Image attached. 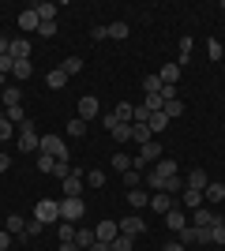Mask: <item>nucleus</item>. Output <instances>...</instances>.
<instances>
[{"label": "nucleus", "mask_w": 225, "mask_h": 251, "mask_svg": "<svg viewBox=\"0 0 225 251\" xmlns=\"http://www.w3.org/2000/svg\"><path fill=\"white\" fill-rule=\"evenodd\" d=\"M38 147H42V135H38L34 120H23L19 124V150L23 154H38Z\"/></svg>", "instance_id": "nucleus-1"}, {"label": "nucleus", "mask_w": 225, "mask_h": 251, "mask_svg": "<svg viewBox=\"0 0 225 251\" xmlns=\"http://www.w3.org/2000/svg\"><path fill=\"white\" fill-rule=\"evenodd\" d=\"M34 218L42 221V225L60 221V202H56V199H38V202H34Z\"/></svg>", "instance_id": "nucleus-2"}, {"label": "nucleus", "mask_w": 225, "mask_h": 251, "mask_svg": "<svg viewBox=\"0 0 225 251\" xmlns=\"http://www.w3.org/2000/svg\"><path fill=\"white\" fill-rule=\"evenodd\" d=\"M38 154H49V157H56V161H68V143L60 135H42Z\"/></svg>", "instance_id": "nucleus-3"}, {"label": "nucleus", "mask_w": 225, "mask_h": 251, "mask_svg": "<svg viewBox=\"0 0 225 251\" xmlns=\"http://www.w3.org/2000/svg\"><path fill=\"white\" fill-rule=\"evenodd\" d=\"M158 157H161V143H158V139H150V143L139 147V157H131V169H139V173H143V165H147V161H158Z\"/></svg>", "instance_id": "nucleus-4"}, {"label": "nucleus", "mask_w": 225, "mask_h": 251, "mask_svg": "<svg viewBox=\"0 0 225 251\" xmlns=\"http://www.w3.org/2000/svg\"><path fill=\"white\" fill-rule=\"evenodd\" d=\"M83 214H86V202L83 199H60V221H83Z\"/></svg>", "instance_id": "nucleus-5"}, {"label": "nucleus", "mask_w": 225, "mask_h": 251, "mask_svg": "<svg viewBox=\"0 0 225 251\" xmlns=\"http://www.w3.org/2000/svg\"><path fill=\"white\" fill-rule=\"evenodd\" d=\"M98 116H101V101H98L94 94L79 98V120H86V124H90V120H98Z\"/></svg>", "instance_id": "nucleus-6"}, {"label": "nucleus", "mask_w": 225, "mask_h": 251, "mask_svg": "<svg viewBox=\"0 0 225 251\" xmlns=\"http://www.w3.org/2000/svg\"><path fill=\"white\" fill-rule=\"evenodd\" d=\"M101 124L109 127V135H113V143H128L131 139V124H120V120H113V116H101Z\"/></svg>", "instance_id": "nucleus-7"}, {"label": "nucleus", "mask_w": 225, "mask_h": 251, "mask_svg": "<svg viewBox=\"0 0 225 251\" xmlns=\"http://www.w3.org/2000/svg\"><path fill=\"white\" fill-rule=\"evenodd\" d=\"M117 225H120V232H124V236H131V240H135V236H147V221H143L139 214H131V218L117 221Z\"/></svg>", "instance_id": "nucleus-8"}, {"label": "nucleus", "mask_w": 225, "mask_h": 251, "mask_svg": "<svg viewBox=\"0 0 225 251\" xmlns=\"http://www.w3.org/2000/svg\"><path fill=\"white\" fill-rule=\"evenodd\" d=\"M214 221H222V218H218V214H214L210 206H199V210H192V218H188V225H195V229H210Z\"/></svg>", "instance_id": "nucleus-9"}, {"label": "nucleus", "mask_w": 225, "mask_h": 251, "mask_svg": "<svg viewBox=\"0 0 225 251\" xmlns=\"http://www.w3.org/2000/svg\"><path fill=\"white\" fill-rule=\"evenodd\" d=\"M64 199H83V169H72V176L64 180Z\"/></svg>", "instance_id": "nucleus-10"}, {"label": "nucleus", "mask_w": 225, "mask_h": 251, "mask_svg": "<svg viewBox=\"0 0 225 251\" xmlns=\"http://www.w3.org/2000/svg\"><path fill=\"white\" fill-rule=\"evenodd\" d=\"M94 236L101 244H113L120 236V225H117V221H98V225H94Z\"/></svg>", "instance_id": "nucleus-11"}, {"label": "nucleus", "mask_w": 225, "mask_h": 251, "mask_svg": "<svg viewBox=\"0 0 225 251\" xmlns=\"http://www.w3.org/2000/svg\"><path fill=\"white\" fill-rule=\"evenodd\" d=\"M173 206H176V199H173V195H165V191L150 195V210H154V214H169Z\"/></svg>", "instance_id": "nucleus-12"}, {"label": "nucleus", "mask_w": 225, "mask_h": 251, "mask_svg": "<svg viewBox=\"0 0 225 251\" xmlns=\"http://www.w3.org/2000/svg\"><path fill=\"white\" fill-rule=\"evenodd\" d=\"M8 56L11 60H30V42H26V38H15V42L8 45Z\"/></svg>", "instance_id": "nucleus-13"}, {"label": "nucleus", "mask_w": 225, "mask_h": 251, "mask_svg": "<svg viewBox=\"0 0 225 251\" xmlns=\"http://www.w3.org/2000/svg\"><path fill=\"white\" fill-rule=\"evenodd\" d=\"M165 225H169L173 232H180V229H188V214H184V210H176V206H173L169 214H165Z\"/></svg>", "instance_id": "nucleus-14"}, {"label": "nucleus", "mask_w": 225, "mask_h": 251, "mask_svg": "<svg viewBox=\"0 0 225 251\" xmlns=\"http://www.w3.org/2000/svg\"><path fill=\"white\" fill-rule=\"evenodd\" d=\"M206 184H210V180H206L203 169H192V173H188V180H184V188H192V191H206Z\"/></svg>", "instance_id": "nucleus-15"}, {"label": "nucleus", "mask_w": 225, "mask_h": 251, "mask_svg": "<svg viewBox=\"0 0 225 251\" xmlns=\"http://www.w3.org/2000/svg\"><path fill=\"white\" fill-rule=\"evenodd\" d=\"M180 202H184L188 210H199V206L206 202V195H203V191H192V188H184V191H180Z\"/></svg>", "instance_id": "nucleus-16"}, {"label": "nucleus", "mask_w": 225, "mask_h": 251, "mask_svg": "<svg viewBox=\"0 0 225 251\" xmlns=\"http://www.w3.org/2000/svg\"><path fill=\"white\" fill-rule=\"evenodd\" d=\"M150 173H154V176L161 180V188H165V180H169V176H176V161H158V165L150 169Z\"/></svg>", "instance_id": "nucleus-17"}, {"label": "nucleus", "mask_w": 225, "mask_h": 251, "mask_svg": "<svg viewBox=\"0 0 225 251\" xmlns=\"http://www.w3.org/2000/svg\"><path fill=\"white\" fill-rule=\"evenodd\" d=\"M19 26H23V34L38 30V26H42V19H38V11H34V8H26V11L19 15Z\"/></svg>", "instance_id": "nucleus-18"}, {"label": "nucleus", "mask_w": 225, "mask_h": 251, "mask_svg": "<svg viewBox=\"0 0 225 251\" xmlns=\"http://www.w3.org/2000/svg\"><path fill=\"white\" fill-rule=\"evenodd\" d=\"M4 229H8L11 236H26V221H23L19 214H8V218H4Z\"/></svg>", "instance_id": "nucleus-19"}, {"label": "nucleus", "mask_w": 225, "mask_h": 251, "mask_svg": "<svg viewBox=\"0 0 225 251\" xmlns=\"http://www.w3.org/2000/svg\"><path fill=\"white\" fill-rule=\"evenodd\" d=\"M109 116H113V120H120V124H131V116H135V105H131V101H120Z\"/></svg>", "instance_id": "nucleus-20"}, {"label": "nucleus", "mask_w": 225, "mask_h": 251, "mask_svg": "<svg viewBox=\"0 0 225 251\" xmlns=\"http://www.w3.org/2000/svg\"><path fill=\"white\" fill-rule=\"evenodd\" d=\"M203 195H206V202H222L225 199V184H222V180H210Z\"/></svg>", "instance_id": "nucleus-21"}, {"label": "nucleus", "mask_w": 225, "mask_h": 251, "mask_svg": "<svg viewBox=\"0 0 225 251\" xmlns=\"http://www.w3.org/2000/svg\"><path fill=\"white\" fill-rule=\"evenodd\" d=\"M34 11H38V19H42V23H56V4H49V0L34 4Z\"/></svg>", "instance_id": "nucleus-22"}, {"label": "nucleus", "mask_w": 225, "mask_h": 251, "mask_svg": "<svg viewBox=\"0 0 225 251\" xmlns=\"http://www.w3.org/2000/svg\"><path fill=\"white\" fill-rule=\"evenodd\" d=\"M94 240H98L94 229H86V225H83V229H75V244H79V251H90V244H94Z\"/></svg>", "instance_id": "nucleus-23"}, {"label": "nucleus", "mask_w": 225, "mask_h": 251, "mask_svg": "<svg viewBox=\"0 0 225 251\" xmlns=\"http://www.w3.org/2000/svg\"><path fill=\"white\" fill-rule=\"evenodd\" d=\"M128 206H131V210H147V206H150V195L131 188V191H128Z\"/></svg>", "instance_id": "nucleus-24"}, {"label": "nucleus", "mask_w": 225, "mask_h": 251, "mask_svg": "<svg viewBox=\"0 0 225 251\" xmlns=\"http://www.w3.org/2000/svg\"><path fill=\"white\" fill-rule=\"evenodd\" d=\"M105 30H109V38H113V42H124V38H128V34H131V26H128V23H109V26H105Z\"/></svg>", "instance_id": "nucleus-25"}, {"label": "nucleus", "mask_w": 225, "mask_h": 251, "mask_svg": "<svg viewBox=\"0 0 225 251\" xmlns=\"http://www.w3.org/2000/svg\"><path fill=\"white\" fill-rule=\"evenodd\" d=\"M158 79H161L165 86H176V79H180V68H176V64H165V68L158 72Z\"/></svg>", "instance_id": "nucleus-26"}, {"label": "nucleus", "mask_w": 225, "mask_h": 251, "mask_svg": "<svg viewBox=\"0 0 225 251\" xmlns=\"http://www.w3.org/2000/svg\"><path fill=\"white\" fill-rule=\"evenodd\" d=\"M45 83H49V90H64V86H68V75L60 72V68H53V72L45 75Z\"/></svg>", "instance_id": "nucleus-27"}, {"label": "nucleus", "mask_w": 225, "mask_h": 251, "mask_svg": "<svg viewBox=\"0 0 225 251\" xmlns=\"http://www.w3.org/2000/svg\"><path fill=\"white\" fill-rule=\"evenodd\" d=\"M11 75H15L19 83H26V79H30V75H34V64H30V60H15V68H11Z\"/></svg>", "instance_id": "nucleus-28"}, {"label": "nucleus", "mask_w": 225, "mask_h": 251, "mask_svg": "<svg viewBox=\"0 0 225 251\" xmlns=\"http://www.w3.org/2000/svg\"><path fill=\"white\" fill-rule=\"evenodd\" d=\"M131 139H135V143H150V139H154V131H150V124H131Z\"/></svg>", "instance_id": "nucleus-29"}, {"label": "nucleus", "mask_w": 225, "mask_h": 251, "mask_svg": "<svg viewBox=\"0 0 225 251\" xmlns=\"http://www.w3.org/2000/svg\"><path fill=\"white\" fill-rule=\"evenodd\" d=\"M60 72H64L68 79H72V75H79V72H83V56H68V60L60 64Z\"/></svg>", "instance_id": "nucleus-30"}, {"label": "nucleus", "mask_w": 225, "mask_h": 251, "mask_svg": "<svg viewBox=\"0 0 225 251\" xmlns=\"http://www.w3.org/2000/svg\"><path fill=\"white\" fill-rule=\"evenodd\" d=\"M206 240L210 244H225V221H214V225L206 229Z\"/></svg>", "instance_id": "nucleus-31"}, {"label": "nucleus", "mask_w": 225, "mask_h": 251, "mask_svg": "<svg viewBox=\"0 0 225 251\" xmlns=\"http://www.w3.org/2000/svg\"><path fill=\"white\" fill-rule=\"evenodd\" d=\"M64 131H68L72 139H83V135H86V120H79V116H75V120H68Z\"/></svg>", "instance_id": "nucleus-32"}, {"label": "nucleus", "mask_w": 225, "mask_h": 251, "mask_svg": "<svg viewBox=\"0 0 225 251\" xmlns=\"http://www.w3.org/2000/svg\"><path fill=\"white\" fill-rule=\"evenodd\" d=\"M161 191H165V195H173V199H176V191H184V180H180V173H176V176H169V180H165V188H161Z\"/></svg>", "instance_id": "nucleus-33"}, {"label": "nucleus", "mask_w": 225, "mask_h": 251, "mask_svg": "<svg viewBox=\"0 0 225 251\" xmlns=\"http://www.w3.org/2000/svg\"><path fill=\"white\" fill-rule=\"evenodd\" d=\"M206 56H210V60H222V56H225V45L222 42H214V38H210V42H206Z\"/></svg>", "instance_id": "nucleus-34"}, {"label": "nucleus", "mask_w": 225, "mask_h": 251, "mask_svg": "<svg viewBox=\"0 0 225 251\" xmlns=\"http://www.w3.org/2000/svg\"><path fill=\"white\" fill-rule=\"evenodd\" d=\"M180 244H184V248H192V244H199V229H195V225L180 229Z\"/></svg>", "instance_id": "nucleus-35"}, {"label": "nucleus", "mask_w": 225, "mask_h": 251, "mask_svg": "<svg viewBox=\"0 0 225 251\" xmlns=\"http://www.w3.org/2000/svg\"><path fill=\"white\" fill-rule=\"evenodd\" d=\"M131 248H135V240H131V236H124V232H120L117 240L109 244V251H131Z\"/></svg>", "instance_id": "nucleus-36"}, {"label": "nucleus", "mask_w": 225, "mask_h": 251, "mask_svg": "<svg viewBox=\"0 0 225 251\" xmlns=\"http://www.w3.org/2000/svg\"><path fill=\"white\" fill-rule=\"evenodd\" d=\"M4 120H11V124L19 127L23 120H26V116H23V105H11V109H4Z\"/></svg>", "instance_id": "nucleus-37"}, {"label": "nucleus", "mask_w": 225, "mask_h": 251, "mask_svg": "<svg viewBox=\"0 0 225 251\" xmlns=\"http://www.w3.org/2000/svg\"><path fill=\"white\" fill-rule=\"evenodd\" d=\"M169 127V116L165 113H150V131H165Z\"/></svg>", "instance_id": "nucleus-38"}, {"label": "nucleus", "mask_w": 225, "mask_h": 251, "mask_svg": "<svg viewBox=\"0 0 225 251\" xmlns=\"http://www.w3.org/2000/svg\"><path fill=\"white\" fill-rule=\"evenodd\" d=\"M161 86L165 83H161L158 75H147V79H143V90H147V94H161Z\"/></svg>", "instance_id": "nucleus-39"}, {"label": "nucleus", "mask_w": 225, "mask_h": 251, "mask_svg": "<svg viewBox=\"0 0 225 251\" xmlns=\"http://www.w3.org/2000/svg\"><path fill=\"white\" fill-rule=\"evenodd\" d=\"M0 105H4V109L19 105V86H8V90H4V98H0Z\"/></svg>", "instance_id": "nucleus-40"}, {"label": "nucleus", "mask_w": 225, "mask_h": 251, "mask_svg": "<svg viewBox=\"0 0 225 251\" xmlns=\"http://www.w3.org/2000/svg\"><path fill=\"white\" fill-rule=\"evenodd\" d=\"M188 60H192V38H180V60H176V68H184Z\"/></svg>", "instance_id": "nucleus-41"}, {"label": "nucleus", "mask_w": 225, "mask_h": 251, "mask_svg": "<svg viewBox=\"0 0 225 251\" xmlns=\"http://www.w3.org/2000/svg\"><path fill=\"white\" fill-rule=\"evenodd\" d=\"M161 113L173 120V116H180V113H184V101H180V98H176V101H165V105H161Z\"/></svg>", "instance_id": "nucleus-42"}, {"label": "nucleus", "mask_w": 225, "mask_h": 251, "mask_svg": "<svg viewBox=\"0 0 225 251\" xmlns=\"http://www.w3.org/2000/svg\"><path fill=\"white\" fill-rule=\"evenodd\" d=\"M113 169H117L120 176H124V173L131 169V157H128V154H113Z\"/></svg>", "instance_id": "nucleus-43"}, {"label": "nucleus", "mask_w": 225, "mask_h": 251, "mask_svg": "<svg viewBox=\"0 0 225 251\" xmlns=\"http://www.w3.org/2000/svg\"><path fill=\"white\" fill-rule=\"evenodd\" d=\"M143 184V173L139 169H128V173H124V188H139Z\"/></svg>", "instance_id": "nucleus-44"}, {"label": "nucleus", "mask_w": 225, "mask_h": 251, "mask_svg": "<svg viewBox=\"0 0 225 251\" xmlns=\"http://www.w3.org/2000/svg\"><path fill=\"white\" fill-rule=\"evenodd\" d=\"M75 229H79V225H72V221H64V225H60V244H68V240H75Z\"/></svg>", "instance_id": "nucleus-45"}, {"label": "nucleus", "mask_w": 225, "mask_h": 251, "mask_svg": "<svg viewBox=\"0 0 225 251\" xmlns=\"http://www.w3.org/2000/svg\"><path fill=\"white\" fill-rule=\"evenodd\" d=\"M53 165H56V157H49V154H38V173H53Z\"/></svg>", "instance_id": "nucleus-46"}, {"label": "nucleus", "mask_w": 225, "mask_h": 251, "mask_svg": "<svg viewBox=\"0 0 225 251\" xmlns=\"http://www.w3.org/2000/svg\"><path fill=\"white\" fill-rule=\"evenodd\" d=\"M86 184H90V188H101V184H105V173H101V169L86 173Z\"/></svg>", "instance_id": "nucleus-47"}, {"label": "nucleus", "mask_w": 225, "mask_h": 251, "mask_svg": "<svg viewBox=\"0 0 225 251\" xmlns=\"http://www.w3.org/2000/svg\"><path fill=\"white\" fill-rule=\"evenodd\" d=\"M53 176L68 180V176H72V165H68V161H56V165H53Z\"/></svg>", "instance_id": "nucleus-48"}, {"label": "nucleus", "mask_w": 225, "mask_h": 251, "mask_svg": "<svg viewBox=\"0 0 225 251\" xmlns=\"http://www.w3.org/2000/svg\"><path fill=\"white\" fill-rule=\"evenodd\" d=\"M143 105H147L150 113H161V98L158 94H147V98H143Z\"/></svg>", "instance_id": "nucleus-49"}, {"label": "nucleus", "mask_w": 225, "mask_h": 251, "mask_svg": "<svg viewBox=\"0 0 225 251\" xmlns=\"http://www.w3.org/2000/svg\"><path fill=\"white\" fill-rule=\"evenodd\" d=\"M42 229H45V225H42L38 218H34V221H26V236H42Z\"/></svg>", "instance_id": "nucleus-50"}, {"label": "nucleus", "mask_w": 225, "mask_h": 251, "mask_svg": "<svg viewBox=\"0 0 225 251\" xmlns=\"http://www.w3.org/2000/svg\"><path fill=\"white\" fill-rule=\"evenodd\" d=\"M161 105H165V101H176V86H161Z\"/></svg>", "instance_id": "nucleus-51"}, {"label": "nucleus", "mask_w": 225, "mask_h": 251, "mask_svg": "<svg viewBox=\"0 0 225 251\" xmlns=\"http://www.w3.org/2000/svg\"><path fill=\"white\" fill-rule=\"evenodd\" d=\"M15 135V124H11V120H0V139H11Z\"/></svg>", "instance_id": "nucleus-52"}, {"label": "nucleus", "mask_w": 225, "mask_h": 251, "mask_svg": "<svg viewBox=\"0 0 225 251\" xmlns=\"http://www.w3.org/2000/svg\"><path fill=\"white\" fill-rule=\"evenodd\" d=\"M11 68H15V60H11V56H0V79H4Z\"/></svg>", "instance_id": "nucleus-53"}, {"label": "nucleus", "mask_w": 225, "mask_h": 251, "mask_svg": "<svg viewBox=\"0 0 225 251\" xmlns=\"http://www.w3.org/2000/svg\"><path fill=\"white\" fill-rule=\"evenodd\" d=\"M90 38H94V42H105L109 30H105V26H90Z\"/></svg>", "instance_id": "nucleus-54"}, {"label": "nucleus", "mask_w": 225, "mask_h": 251, "mask_svg": "<svg viewBox=\"0 0 225 251\" xmlns=\"http://www.w3.org/2000/svg\"><path fill=\"white\" fill-rule=\"evenodd\" d=\"M38 34H42V38H53V34H56V23H42V26H38Z\"/></svg>", "instance_id": "nucleus-55"}, {"label": "nucleus", "mask_w": 225, "mask_h": 251, "mask_svg": "<svg viewBox=\"0 0 225 251\" xmlns=\"http://www.w3.org/2000/svg\"><path fill=\"white\" fill-rule=\"evenodd\" d=\"M8 244H11V232H8V229H0V251H8Z\"/></svg>", "instance_id": "nucleus-56"}, {"label": "nucleus", "mask_w": 225, "mask_h": 251, "mask_svg": "<svg viewBox=\"0 0 225 251\" xmlns=\"http://www.w3.org/2000/svg\"><path fill=\"white\" fill-rule=\"evenodd\" d=\"M161 251H188V248H184V244H180V240H176V244H173V240H169V244H165V248H161Z\"/></svg>", "instance_id": "nucleus-57"}, {"label": "nucleus", "mask_w": 225, "mask_h": 251, "mask_svg": "<svg viewBox=\"0 0 225 251\" xmlns=\"http://www.w3.org/2000/svg\"><path fill=\"white\" fill-rule=\"evenodd\" d=\"M8 45H11V38H4V34H0V56H8Z\"/></svg>", "instance_id": "nucleus-58"}, {"label": "nucleus", "mask_w": 225, "mask_h": 251, "mask_svg": "<svg viewBox=\"0 0 225 251\" xmlns=\"http://www.w3.org/2000/svg\"><path fill=\"white\" fill-rule=\"evenodd\" d=\"M8 169H11V157H8V154H0V173H8Z\"/></svg>", "instance_id": "nucleus-59"}, {"label": "nucleus", "mask_w": 225, "mask_h": 251, "mask_svg": "<svg viewBox=\"0 0 225 251\" xmlns=\"http://www.w3.org/2000/svg\"><path fill=\"white\" fill-rule=\"evenodd\" d=\"M56 251H79V244H75V240H68V244H60Z\"/></svg>", "instance_id": "nucleus-60"}, {"label": "nucleus", "mask_w": 225, "mask_h": 251, "mask_svg": "<svg viewBox=\"0 0 225 251\" xmlns=\"http://www.w3.org/2000/svg\"><path fill=\"white\" fill-rule=\"evenodd\" d=\"M90 251H109V244H101V240H94V244H90Z\"/></svg>", "instance_id": "nucleus-61"}, {"label": "nucleus", "mask_w": 225, "mask_h": 251, "mask_svg": "<svg viewBox=\"0 0 225 251\" xmlns=\"http://www.w3.org/2000/svg\"><path fill=\"white\" fill-rule=\"evenodd\" d=\"M222 11H225V0H222Z\"/></svg>", "instance_id": "nucleus-62"}, {"label": "nucleus", "mask_w": 225, "mask_h": 251, "mask_svg": "<svg viewBox=\"0 0 225 251\" xmlns=\"http://www.w3.org/2000/svg\"><path fill=\"white\" fill-rule=\"evenodd\" d=\"M0 120H4V113H0Z\"/></svg>", "instance_id": "nucleus-63"}, {"label": "nucleus", "mask_w": 225, "mask_h": 251, "mask_svg": "<svg viewBox=\"0 0 225 251\" xmlns=\"http://www.w3.org/2000/svg\"><path fill=\"white\" fill-rule=\"evenodd\" d=\"M222 101H225V98H222Z\"/></svg>", "instance_id": "nucleus-64"}]
</instances>
